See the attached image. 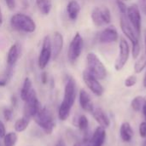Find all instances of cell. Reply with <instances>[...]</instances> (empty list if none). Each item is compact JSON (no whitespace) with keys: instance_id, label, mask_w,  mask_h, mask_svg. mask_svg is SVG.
<instances>
[{"instance_id":"cell-1","label":"cell","mask_w":146,"mask_h":146,"mask_svg":"<svg viewBox=\"0 0 146 146\" xmlns=\"http://www.w3.org/2000/svg\"><path fill=\"white\" fill-rule=\"evenodd\" d=\"M76 99V83L72 77H68L64 88L63 100L59 107L58 117L61 121H66Z\"/></svg>"},{"instance_id":"cell-38","label":"cell","mask_w":146,"mask_h":146,"mask_svg":"<svg viewBox=\"0 0 146 146\" xmlns=\"http://www.w3.org/2000/svg\"><path fill=\"white\" fill-rule=\"evenodd\" d=\"M144 44H145V54L146 55V28L144 29Z\"/></svg>"},{"instance_id":"cell-15","label":"cell","mask_w":146,"mask_h":146,"mask_svg":"<svg viewBox=\"0 0 146 146\" xmlns=\"http://www.w3.org/2000/svg\"><path fill=\"white\" fill-rule=\"evenodd\" d=\"M21 55V46L18 43L13 44L7 53V57H6V62H7V66L8 68L13 69L15 67V63L17 62L19 57Z\"/></svg>"},{"instance_id":"cell-9","label":"cell","mask_w":146,"mask_h":146,"mask_svg":"<svg viewBox=\"0 0 146 146\" xmlns=\"http://www.w3.org/2000/svg\"><path fill=\"white\" fill-rule=\"evenodd\" d=\"M127 17L135 30L136 33L140 37L141 34V27H142V17L140 14V9L137 3H133L127 7Z\"/></svg>"},{"instance_id":"cell-14","label":"cell","mask_w":146,"mask_h":146,"mask_svg":"<svg viewBox=\"0 0 146 146\" xmlns=\"http://www.w3.org/2000/svg\"><path fill=\"white\" fill-rule=\"evenodd\" d=\"M63 47V36L59 32H55L53 35V39L51 40V51L52 59L55 61L60 56Z\"/></svg>"},{"instance_id":"cell-11","label":"cell","mask_w":146,"mask_h":146,"mask_svg":"<svg viewBox=\"0 0 146 146\" xmlns=\"http://www.w3.org/2000/svg\"><path fill=\"white\" fill-rule=\"evenodd\" d=\"M83 80L91 92L98 97H101L104 92V88L99 82V80L92 75L89 71L85 70L83 72Z\"/></svg>"},{"instance_id":"cell-37","label":"cell","mask_w":146,"mask_h":146,"mask_svg":"<svg viewBox=\"0 0 146 146\" xmlns=\"http://www.w3.org/2000/svg\"><path fill=\"white\" fill-rule=\"evenodd\" d=\"M89 139H85L83 141L81 142H77L76 144H74V146H87V141Z\"/></svg>"},{"instance_id":"cell-18","label":"cell","mask_w":146,"mask_h":146,"mask_svg":"<svg viewBox=\"0 0 146 146\" xmlns=\"http://www.w3.org/2000/svg\"><path fill=\"white\" fill-rule=\"evenodd\" d=\"M79 100H80V104L81 108L85 111L92 112L93 110V109H94L93 103L92 101V98H91L90 95L88 94V92L86 90L81 89L80 91Z\"/></svg>"},{"instance_id":"cell-35","label":"cell","mask_w":146,"mask_h":146,"mask_svg":"<svg viewBox=\"0 0 146 146\" xmlns=\"http://www.w3.org/2000/svg\"><path fill=\"white\" fill-rule=\"evenodd\" d=\"M6 135V129L3 123L0 121V139H3Z\"/></svg>"},{"instance_id":"cell-39","label":"cell","mask_w":146,"mask_h":146,"mask_svg":"<svg viewBox=\"0 0 146 146\" xmlns=\"http://www.w3.org/2000/svg\"><path fill=\"white\" fill-rule=\"evenodd\" d=\"M142 110H143V114H144V115L145 116L146 115V96L145 97V104H144V106H143Z\"/></svg>"},{"instance_id":"cell-21","label":"cell","mask_w":146,"mask_h":146,"mask_svg":"<svg viewBox=\"0 0 146 146\" xmlns=\"http://www.w3.org/2000/svg\"><path fill=\"white\" fill-rule=\"evenodd\" d=\"M36 5L39 12L44 15H49L52 9L51 0H36Z\"/></svg>"},{"instance_id":"cell-13","label":"cell","mask_w":146,"mask_h":146,"mask_svg":"<svg viewBox=\"0 0 146 146\" xmlns=\"http://www.w3.org/2000/svg\"><path fill=\"white\" fill-rule=\"evenodd\" d=\"M119 38L118 32L114 26H110L102 30L98 35V41L101 44H110L116 42Z\"/></svg>"},{"instance_id":"cell-17","label":"cell","mask_w":146,"mask_h":146,"mask_svg":"<svg viewBox=\"0 0 146 146\" xmlns=\"http://www.w3.org/2000/svg\"><path fill=\"white\" fill-rule=\"evenodd\" d=\"M92 115L96 121L99 124L100 127L104 128H107L110 125V120L106 115V113L101 108H94L92 111Z\"/></svg>"},{"instance_id":"cell-42","label":"cell","mask_w":146,"mask_h":146,"mask_svg":"<svg viewBox=\"0 0 146 146\" xmlns=\"http://www.w3.org/2000/svg\"><path fill=\"white\" fill-rule=\"evenodd\" d=\"M143 85H144V86L146 87V74L145 75V77H144V80H143Z\"/></svg>"},{"instance_id":"cell-3","label":"cell","mask_w":146,"mask_h":146,"mask_svg":"<svg viewBox=\"0 0 146 146\" xmlns=\"http://www.w3.org/2000/svg\"><path fill=\"white\" fill-rule=\"evenodd\" d=\"M87 71L94 75L98 80H104L107 76V69L99 59V57L93 52H90L86 56Z\"/></svg>"},{"instance_id":"cell-45","label":"cell","mask_w":146,"mask_h":146,"mask_svg":"<svg viewBox=\"0 0 146 146\" xmlns=\"http://www.w3.org/2000/svg\"><path fill=\"white\" fill-rule=\"evenodd\" d=\"M145 121H146V115H145Z\"/></svg>"},{"instance_id":"cell-8","label":"cell","mask_w":146,"mask_h":146,"mask_svg":"<svg viewBox=\"0 0 146 146\" xmlns=\"http://www.w3.org/2000/svg\"><path fill=\"white\" fill-rule=\"evenodd\" d=\"M52 57L51 51V39L49 35H46L42 43V48L39 52V56L38 58V65L40 69H44L46 66L49 64L50 59Z\"/></svg>"},{"instance_id":"cell-4","label":"cell","mask_w":146,"mask_h":146,"mask_svg":"<svg viewBox=\"0 0 146 146\" xmlns=\"http://www.w3.org/2000/svg\"><path fill=\"white\" fill-rule=\"evenodd\" d=\"M33 118L46 134L52 133L55 128V121L51 112L47 108L41 107Z\"/></svg>"},{"instance_id":"cell-34","label":"cell","mask_w":146,"mask_h":146,"mask_svg":"<svg viewBox=\"0 0 146 146\" xmlns=\"http://www.w3.org/2000/svg\"><path fill=\"white\" fill-rule=\"evenodd\" d=\"M5 3L7 5V7L9 8V9L10 10H14L15 8V0H5Z\"/></svg>"},{"instance_id":"cell-36","label":"cell","mask_w":146,"mask_h":146,"mask_svg":"<svg viewBox=\"0 0 146 146\" xmlns=\"http://www.w3.org/2000/svg\"><path fill=\"white\" fill-rule=\"evenodd\" d=\"M41 82L45 85L47 82H48V75L46 74V72H43L42 74H41Z\"/></svg>"},{"instance_id":"cell-19","label":"cell","mask_w":146,"mask_h":146,"mask_svg":"<svg viewBox=\"0 0 146 146\" xmlns=\"http://www.w3.org/2000/svg\"><path fill=\"white\" fill-rule=\"evenodd\" d=\"M80 12V5L76 0H71L67 5V13L71 21H76Z\"/></svg>"},{"instance_id":"cell-43","label":"cell","mask_w":146,"mask_h":146,"mask_svg":"<svg viewBox=\"0 0 146 146\" xmlns=\"http://www.w3.org/2000/svg\"><path fill=\"white\" fill-rule=\"evenodd\" d=\"M142 146H146V139L145 140V142H144V144H143V145Z\"/></svg>"},{"instance_id":"cell-20","label":"cell","mask_w":146,"mask_h":146,"mask_svg":"<svg viewBox=\"0 0 146 146\" xmlns=\"http://www.w3.org/2000/svg\"><path fill=\"white\" fill-rule=\"evenodd\" d=\"M120 135H121V139L124 142H126V143L131 142V140L133 139V130L129 122H123L121 125Z\"/></svg>"},{"instance_id":"cell-28","label":"cell","mask_w":146,"mask_h":146,"mask_svg":"<svg viewBox=\"0 0 146 146\" xmlns=\"http://www.w3.org/2000/svg\"><path fill=\"white\" fill-rule=\"evenodd\" d=\"M137 81H138L137 76H136L135 74H133V75L128 76V77L125 80L124 85H125L126 87L130 88V87H133V86H135V85L137 84Z\"/></svg>"},{"instance_id":"cell-5","label":"cell","mask_w":146,"mask_h":146,"mask_svg":"<svg viewBox=\"0 0 146 146\" xmlns=\"http://www.w3.org/2000/svg\"><path fill=\"white\" fill-rule=\"evenodd\" d=\"M91 18L97 27H101L111 22V13L108 7H95L92 10Z\"/></svg>"},{"instance_id":"cell-32","label":"cell","mask_w":146,"mask_h":146,"mask_svg":"<svg viewBox=\"0 0 146 146\" xmlns=\"http://www.w3.org/2000/svg\"><path fill=\"white\" fill-rule=\"evenodd\" d=\"M12 110L11 109H5L3 110V117L6 121H9L12 118Z\"/></svg>"},{"instance_id":"cell-33","label":"cell","mask_w":146,"mask_h":146,"mask_svg":"<svg viewBox=\"0 0 146 146\" xmlns=\"http://www.w3.org/2000/svg\"><path fill=\"white\" fill-rule=\"evenodd\" d=\"M140 11L146 15V0H139V4H138Z\"/></svg>"},{"instance_id":"cell-44","label":"cell","mask_w":146,"mask_h":146,"mask_svg":"<svg viewBox=\"0 0 146 146\" xmlns=\"http://www.w3.org/2000/svg\"><path fill=\"white\" fill-rule=\"evenodd\" d=\"M121 1H123V2H126V1H129V0H121Z\"/></svg>"},{"instance_id":"cell-41","label":"cell","mask_w":146,"mask_h":146,"mask_svg":"<svg viewBox=\"0 0 146 146\" xmlns=\"http://www.w3.org/2000/svg\"><path fill=\"white\" fill-rule=\"evenodd\" d=\"M55 146H66V144L64 143L63 140H59Z\"/></svg>"},{"instance_id":"cell-16","label":"cell","mask_w":146,"mask_h":146,"mask_svg":"<svg viewBox=\"0 0 146 146\" xmlns=\"http://www.w3.org/2000/svg\"><path fill=\"white\" fill-rule=\"evenodd\" d=\"M106 138L105 128L98 127L93 133L92 136L88 139L87 146H103Z\"/></svg>"},{"instance_id":"cell-27","label":"cell","mask_w":146,"mask_h":146,"mask_svg":"<svg viewBox=\"0 0 146 146\" xmlns=\"http://www.w3.org/2000/svg\"><path fill=\"white\" fill-rule=\"evenodd\" d=\"M77 126L80 128V131L82 132H86L89 127V121L87 119V117L84 115H80L78 119V122H77Z\"/></svg>"},{"instance_id":"cell-26","label":"cell","mask_w":146,"mask_h":146,"mask_svg":"<svg viewBox=\"0 0 146 146\" xmlns=\"http://www.w3.org/2000/svg\"><path fill=\"white\" fill-rule=\"evenodd\" d=\"M18 137L15 133L10 132L9 133H6V135L3 138V145L4 146H15L17 142Z\"/></svg>"},{"instance_id":"cell-24","label":"cell","mask_w":146,"mask_h":146,"mask_svg":"<svg viewBox=\"0 0 146 146\" xmlns=\"http://www.w3.org/2000/svg\"><path fill=\"white\" fill-rule=\"evenodd\" d=\"M146 68V55L139 56L134 63V72L136 74H140Z\"/></svg>"},{"instance_id":"cell-29","label":"cell","mask_w":146,"mask_h":146,"mask_svg":"<svg viewBox=\"0 0 146 146\" xmlns=\"http://www.w3.org/2000/svg\"><path fill=\"white\" fill-rule=\"evenodd\" d=\"M140 51H141L140 43L132 44V56H133V58L134 60H136L140 56Z\"/></svg>"},{"instance_id":"cell-7","label":"cell","mask_w":146,"mask_h":146,"mask_svg":"<svg viewBox=\"0 0 146 146\" xmlns=\"http://www.w3.org/2000/svg\"><path fill=\"white\" fill-rule=\"evenodd\" d=\"M130 56V48L127 41L124 38H120L119 42V53L115 62V69L121 71L127 63Z\"/></svg>"},{"instance_id":"cell-23","label":"cell","mask_w":146,"mask_h":146,"mask_svg":"<svg viewBox=\"0 0 146 146\" xmlns=\"http://www.w3.org/2000/svg\"><path fill=\"white\" fill-rule=\"evenodd\" d=\"M32 80L29 78H26L23 85H22V88L21 90V98L22 99V101H25L27 99V98L28 97L29 93L31 92V91L33 90L32 87Z\"/></svg>"},{"instance_id":"cell-40","label":"cell","mask_w":146,"mask_h":146,"mask_svg":"<svg viewBox=\"0 0 146 146\" xmlns=\"http://www.w3.org/2000/svg\"><path fill=\"white\" fill-rule=\"evenodd\" d=\"M3 17L2 9H1V7H0V27L3 25Z\"/></svg>"},{"instance_id":"cell-10","label":"cell","mask_w":146,"mask_h":146,"mask_svg":"<svg viewBox=\"0 0 146 146\" xmlns=\"http://www.w3.org/2000/svg\"><path fill=\"white\" fill-rule=\"evenodd\" d=\"M24 115L27 117H29L30 119L33 118L35 114L38 112V110L41 108V104L39 103L36 92L34 89L31 91L27 99L24 101Z\"/></svg>"},{"instance_id":"cell-46","label":"cell","mask_w":146,"mask_h":146,"mask_svg":"<svg viewBox=\"0 0 146 146\" xmlns=\"http://www.w3.org/2000/svg\"><path fill=\"white\" fill-rule=\"evenodd\" d=\"M0 146H1V145H0Z\"/></svg>"},{"instance_id":"cell-25","label":"cell","mask_w":146,"mask_h":146,"mask_svg":"<svg viewBox=\"0 0 146 146\" xmlns=\"http://www.w3.org/2000/svg\"><path fill=\"white\" fill-rule=\"evenodd\" d=\"M144 104H145V97H143V96H137V97H135L132 100L131 106H132V109L134 111L139 112L140 110H142Z\"/></svg>"},{"instance_id":"cell-12","label":"cell","mask_w":146,"mask_h":146,"mask_svg":"<svg viewBox=\"0 0 146 146\" xmlns=\"http://www.w3.org/2000/svg\"><path fill=\"white\" fill-rule=\"evenodd\" d=\"M120 26L122 33L131 41L132 44L139 43V36L136 33L133 26L129 22L127 14H121L120 15Z\"/></svg>"},{"instance_id":"cell-2","label":"cell","mask_w":146,"mask_h":146,"mask_svg":"<svg viewBox=\"0 0 146 146\" xmlns=\"http://www.w3.org/2000/svg\"><path fill=\"white\" fill-rule=\"evenodd\" d=\"M10 26L13 29L26 33H33L36 30L35 21L27 15L16 13L10 18Z\"/></svg>"},{"instance_id":"cell-30","label":"cell","mask_w":146,"mask_h":146,"mask_svg":"<svg viewBox=\"0 0 146 146\" xmlns=\"http://www.w3.org/2000/svg\"><path fill=\"white\" fill-rule=\"evenodd\" d=\"M116 4L118 6V9H119V11L121 14H127V5L125 4V2L121 1V0H116Z\"/></svg>"},{"instance_id":"cell-31","label":"cell","mask_w":146,"mask_h":146,"mask_svg":"<svg viewBox=\"0 0 146 146\" xmlns=\"http://www.w3.org/2000/svg\"><path fill=\"white\" fill-rule=\"evenodd\" d=\"M139 135L141 138L143 139H145L146 138V121H143L140 123L139 125Z\"/></svg>"},{"instance_id":"cell-6","label":"cell","mask_w":146,"mask_h":146,"mask_svg":"<svg viewBox=\"0 0 146 146\" xmlns=\"http://www.w3.org/2000/svg\"><path fill=\"white\" fill-rule=\"evenodd\" d=\"M84 46V40L80 33H76L71 40L68 50V59L70 63H74L80 56Z\"/></svg>"},{"instance_id":"cell-22","label":"cell","mask_w":146,"mask_h":146,"mask_svg":"<svg viewBox=\"0 0 146 146\" xmlns=\"http://www.w3.org/2000/svg\"><path fill=\"white\" fill-rule=\"evenodd\" d=\"M30 123V118L23 115L21 118L17 120L15 123V130L18 133L24 132Z\"/></svg>"}]
</instances>
